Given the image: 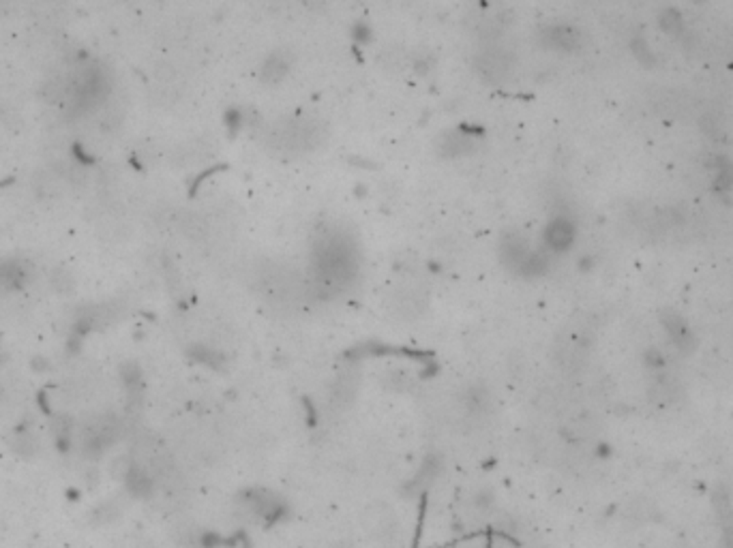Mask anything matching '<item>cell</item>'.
<instances>
[{
  "mask_svg": "<svg viewBox=\"0 0 733 548\" xmlns=\"http://www.w3.org/2000/svg\"><path fill=\"white\" fill-rule=\"evenodd\" d=\"M500 255L504 266L521 276H539L547 270V257L530 247L521 234H508L502 238Z\"/></svg>",
  "mask_w": 733,
  "mask_h": 548,
  "instance_id": "4",
  "label": "cell"
},
{
  "mask_svg": "<svg viewBox=\"0 0 733 548\" xmlns=\"http://www.w3.org/2000/svg\"><path fill=\"white\" fill-rule=\"evenodd\" d=\"M572 240H574V225L564 216L553 218L545 229V245L555 253L570 249Z\"/></svg>",
  "mask_w": 733,
  "mask_h": 548,
  "instance_id": "10",
  "label": "cell"
},
{
  "mask_svg": "<svg viewBox=\"0 0 733 548\" xmlns=\"http://www.w3.org/2000/svg\"><path fill=\"white\" fill-rule=\"evenodd\" d=\"M664 328H667V334L673 341V345H678L680 349H691L693 347V334L686 328L684 319L680 315L669 313L664 317Z\"/></svg>",
  "mask_w": 733,
  "mask_h": 548,
  "instance_id": "14",
  "label": "cell"
},
{
  "mask_svg": "<svg viewBox=\"0 0 733 548\" xmlns=\"http://www.w3.org/2000/svg\"><path fill=\"white\" fill-rule=\"evenodd\" d=\"M496 411L491 392L482 386H470L461 394V413L468 422H485Z\"/></svg>",
  "mask_w": 733,
  "mask_h": 548,
  "instance_id": "9",
  "label": "cell"
},
{
  "mask_svg": "<svg viewBox=\"0 0 733 548\" xmlns=\"http://www.w3.org/2000/svg\"><path fill=\"white\" fill-rule=\"evenodd\" d=\"M50 283L56 294H62V296H71L78 287V281L75 276L66 270V268H58L50 274Z\"/></svg>",
  "mask_w": 733,
  "mask_h": 548,
  "instance_id": "16",
  "label": "cell"
},
{
  "mask_svg": "<svg viewBox=\"0 0 733 548\" xmlns=\"http://www.w3.org/2000/svg\"><path fill=\"white\" fill-rule=\"evenodd\" d=\"M388 306L390 311L397 313L401 319H416L423 315L425 306H427V296L425 292L418 287V285H399L390 292L388 298Z\"/></svg>",
  "mask_w": 733,
  "mask_h": 548,
  "instance_id": "8",
  "label": "cell"
},
{
  "mask_svg": "<svg viewBox=\"0 0 733 548\" xmlns=\"http://www.w3.org/2000/svg\"><path fill=\"white\" fill-rule=\"evenodd\" d=\"M356 386L359 384H356V375H354V372L347 370V372H343V375H339L330 388V405L335 409H345L352 403L354 394H356Z\"/></svg>",
  "mask_w": 733,
  "mask_h": 548,
  "instance_id": "11",
  "label": "cell"
},
{
  "mask_svg": "<svg viewBox=\"0 0 733 548\" xmlns=\"http://www.w3.org/2000/svg\"><path fill=\"white\" fill-rule=\"evenodd\" d=\"M269 140H271V146L283 152V155H305V152L316 150L324 138L316 120L294 118L275 126Z\"/></svg>",
  "mask_w": 733,
  "mask_h": 548,
  "instance_id": "3",
  "label": "cell"
},
{
  "mask_svg": "<svg viewBox=\"0 0 733 548\" xmlns=\"http://www.w3.org/2000/svg\"><path fill=\"white\" fill-rule=\"evenodd\" d=\"M472 146V138L470 135H451L449 140H446V148H444V150H446L449 152V155H461V152H465V150H468Z\"/></svg>",
  "mask_w": 733,
  "mask_h": 548,
  "instance_id": "19",
  "label": "cell"
},
{
  "mask_svg": "<svg viewBox=\"0 0 733 548\" xmlns=\"http://www.w3.org/2000/svg\"><path fill=\"white\" fill-rule=\"evenodd\" d=\"M478 69L489 79H502L508 73V69H510V62H508V58H506V54L502 50H489L482 56V60L478 62Z\"/></svg>",
  "mask_w": 733,
  "mask_h": 548,
  "instance_id": "12",
  "label": "cell"
},
{
  "mask_svg": "<svg viewBox=\"0 0 733 548\" xmlns=\"http://www.w3.org/2000/svg\"><path fill=\"white\" fill-rule=\"evenodd\" d=\"M255 290L277 309H290L298 304L305 292H309L302 287L294 270L285 268L283 264H273V261H266L255 270Z\"/></svg>",
  "mask_w": 733,
  "mask_h": 548,
  "instance_id": "2",
  "label": "cell"
},
{
  "mask_svg": "<svg viewBox=\"0 0 733 548\" xmlns=\"http://www.w3.org/2000/svg\"><path fill=\"white\" fill-rule=\"evenodd\" d=\"M285 67H287V64H285V60H283L281 56H271L269 60H266V64H264V77L269 79L271 73H275V75H273V82H275V79L283 77Z\"/></svg>",
  "mask_w": 733,
  "mask_h": 548,
  "instance_id": "20",
  "label": "cell"
},
{
  "mask_svg": "<svg viewBox=\"0 0 733 548\" xmlns=\"http://www.w3.org/2000/svg\"><path fill=\"white\" fill-rule=\"evenodd\" d=\"M5 399H7V390L3 384H0V403H5Z\"/></svg>",
  "mask_w": 733,
  "mask_h": 548,
  "instance_id": "22",
  "label": "cell"
},
{
  "mask_svg": "<svg viewBox=\"0 0 733 548\" xmlns=\"http://www.w3.org/2000/svg\"><path fill=\"white\" fill-rule=\"evenodd\" d=\"M733 187V165L727 159H721L718 171H716V189L718 191H729Z\"/></svg>",
  "mask_w": 733,
  "mask_h": 548,
  "instance_id": "18",
  "label": "cell"
},
{
  "mask_svg": "<svg viewBox=\"0 0 733 548\" xmlns=\"http://www.w3.org/2000/svg\"><path fill=\"white\" fill-rule=\"evenodd\" d=\"M660 28H662V30H667L669 35H678V32H682V28H684V21H682L680 13H678L676 9H667V11H664V13L660 15Z\"/></svg>",
  "mask_w": 733,
  "mask_h": 548,
  "instance_id": "17",
  "label": "cell"
},
{
  "mask_svg": "<svg viewBox=\"0 0 733 548\" xmlns=\"http://www.w3.org/2000/svg\"><path fill=\"white\" fill-rule=\"evenodd\" d=\"M363 525L367 533L384 546L392 544L399 538V520L386 503H371L365 510Z\"/></svg>",
  "mask_w": 733,
  "mask_h": 548,
  "instance_id": "6",
  "label": "cell"
},
{
  "mask_svg": "<svg viewBox=\"0 0 733 548\" xmlns=\"http://www.w3.org/2000/svg\"><path fill=\"white\" fill-rule=\"evenodd\" d=\"M242 503H244V510H247L253 518L262 520V522H275L283 516V499L271 491H264V489H251L242 495Z\"/></svg>",
  "mask_w": 733,
  "mask_h": 548,
  "instance_id": "7",
  "label": "cell"
},
{
  "mask_svg": "<svg viewBox=\"0 0 733 548\" xmlns=\"http://www.w3.org/2000/svg\"><path fill=\"white\" fill-rule=\"evenodd\" d=\"M11 450L21 458H33L39 452V440L30 431H17L11 437Z\"/></svg>",
  "mask_w": 733,
  "mask_h": 548,
  "instance_id": "15",
  "label": "cell"
},
{
  "mask_svg": "<svg viewBox=\"0 0 733 548\" xmlns=\"http://www.w3.org/2000/svg\"><path fill=\"white\" fill-rule=\"evenodd\" d=\"M120 431H123V424L116 415L112 413L95 415V418L86 420L82 424V446L88 452L99 454L118 440Z\"/></svg>",
  "mask_w": 733,
  "mask_h": 548,
  "instance_id": "5",
  "label": "cell"
},
{
  "mask_svg": "<svg viewBox=\"0 0 733 548\" xmlns=\"http://www.w3.org/2000/svg\"><path fill=\"white\" fill-rule=\"evenodd\" d=\"M359 270L361 253L356 243L347 232L332 227L314 243L307 290L322 300H332L352 287Z\"/></svg>",
  "mask_w": 733,
  "mask_h": 548,
  "instance_id": "1",
  "label": "cell"
},
{
  "mask_svg": "<svg viewBox=\"0 0 733 548\" xmlns=\"http://www.w3.org/2000/svg\"><path fill=\"white\" fill-rule=\"evenodd\" d=\"M633 52H635V56H637L639 60L652 62V54H650V50H648L646 41H643V39H637V41L633 43Z\"/></svg>",
  "mask_w": 733,
  "mask_h": 548,
  "instance_id": "21",
  "label": "cell"
},
{
  "mask_svg": "<svg viewBox=\"0 0 733 548\" xmlns=\"http://www.w3.org/2000/svg\"><path fill=\"white\" fill-rule=\"evenodd\" d=\"M545 39H547V46H549V48L562 50V52H572V50L579 48V43H581L579 32L572 30V28H568V26L551 28V30L545 35Z\"/></svg>",
  "mask_w": 733,
  "mask_h": 548,
  "instance_id": "13",
  "label": "cell"
}]
</instances>
